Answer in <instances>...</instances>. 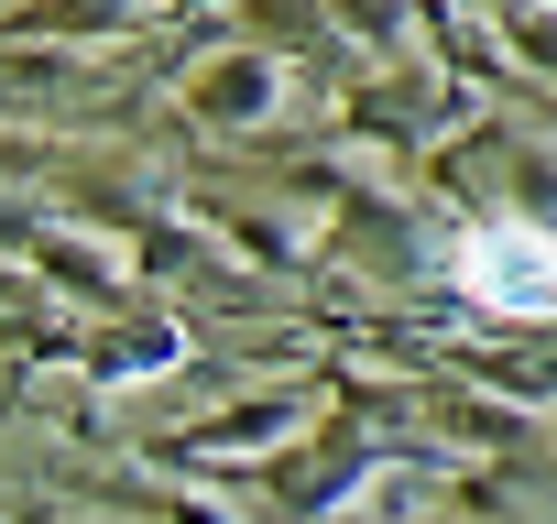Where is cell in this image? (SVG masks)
<instances>
[{"label":"cell","mask_w":557,"mask_h":524,"mask_svg":"<svg viewBox=\"0 0 557 524\" xmlns=\"http://www.w3.org/2000/svg\"><path fill=\"white\" fill-rule=\"evenodd\" d=\"M459 296L470 307H492V317H557V229H535V219H481L470 240H459Z\"/></svg>","instance_id":"1"}]
</instances>
